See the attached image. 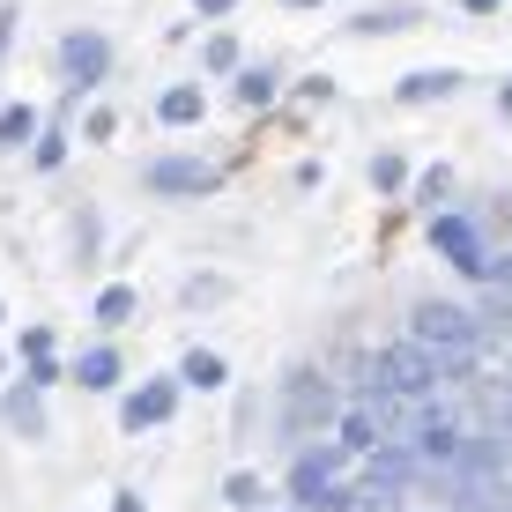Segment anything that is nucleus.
Returning <instances> with one entry per match:
<instances>
[{"label": "nucleus", "instance_id": "f257e3e1", "mask_svg": "<svg viewBox=\"0 0 512 512\" xmlns=\"http://www.w3.org/2000/svg\"><path fill=\"white\" fill-rule=\"evenodd\" d=\"M409 334H416L423 349H431L438 364H446V379H468V372H475V357H483V342H490L475 312H461V305H438V297H431V305H416Z\"/></svg>", "mask_w": 512, "mask_h": 512}, {"label": "nucleus", "instance_id": "f03ea898", "mask_svg": "<svg viewBox=\"0 0 512 512\" xmlns=\"http://www.w3.org/2000/svg\"><path fill=\"white\" fill-rule=\"evenodd\" d=\"M372 386H386V394H438V386H446V364L409 334V342H394V349L372 357Z\"/></svg>", "mask_w": 512, "mask_h": 512}, {"label": "nucleus", "instance_id": "7ed1b4c3", "mask_svg": "<svg viewBox=\"0 0 512 512\" xmlns=\"http://www.w3.org/2000/svg\"><path fill=\"white\" fill-rule=\"evenodd\" d=\"M334 416H342L334 386H327L320 372H297V379H290V394H282V431H290V438H320Z\"/></svg>", "mask_w": 512, "mask_h": 512}, {"label": "nucleus", "instance_id": "20e7f679", "mask_svg": "<svg viewBox=\"0 0 512 512\" xmlns=\"http://www.w3.org/2000/svg\"><path fill=\"white\" fill-rule=\"evenodd\" d=\"M431 245H438L461 275H483V282H490V245H483V231H475L468 216H438V223H431Z\"/></svg>", "mask_w": 512, "mask_h": 512}, {"label": "nucleus", "instance_id": "39448f33", "mask_svg": "<svg viewBox=\"0 0 512 512\" xmlns=\"http://www.w3.org/2000/svg\"><path fill=\"white\" fill-rule=\"evenodd\" d=\"M334 468H342V453H297L290 490H297L305 505H327V498H334Z\"/></svg>", "mask_w": 512, "mask_h": 512}, {"label": "nucleus", "instance_id": "423d86ee", "mask_svg": "<svg viewBox=\"0 0 512 512\" xmlns=\"http://www.w3.org/2000/svg\"><path fill=\"white\" fill-rule=\"evenodd\" d=\"M149 186H156V193H216V164L164 156V164H149Z\"/></svg>", "mask_w": 512, "mask_h": 512}, {"label": "nucleus", "instance_id": "0eeeda50", "mask_svg": "<svg viewBox=\"0 0 512 512\" xmlns=\"http://www.w3.org/2000/svg\"><path fill=\"white\" fill-rule=\"evenodd\" d=\"M171 401H179V394H171V386L156 379V386H141L127 409H119V423H127V431H141V423H164V416H171Z\"/></svg>", "mask_w": 512, "mask_h": 512}, {"label": "nucleus", "instance_id": "6e6552de", "mask_svg": "<svg viewBox=\"0 0 512 512\" xmlns=\"http://www.w3.org/2000/svg\"><path fill=\"white\" fill-rule=\"evenodd\" d=\"M60 60H67V75H75V82H97V75H104V38L75 30V38L60 45Z\"/></svg>", "mask_w": 512, "mask_h": 512}, {"label": "nucleus", "instance_id": "1a4fd4ad", "mask_svg": "<svg viewBox=\"0 0 512 512\" xmlns=\"http://www.w3.org/2000/svg\"><path fill=\"white\" fill-rule=\"evenodd\" d=\"M372 446H386V438H379V416L357 401V409L342 416V453H372Z\"/></svg>", "mask_w": 512, "mask_h": 512}, {"label": "nucleus", "instance_id": "9d476101", "mask_svg": "<svg viewBox=\"0 0 512 512\" xmlns=\"http://www.w3.org/2000/svg\"><path fill=\"white\" fill-rule=\"evenodd\" d=\"M453 90H461V75H453V67H423V75L401 82V97H409V104H423V97H453Z\"/></svg>", "mask_w": 512, "mask_h": 512}, {"label": "nucleus", "instance_id": "9b49d317", "mask_svg": "<svg viewBox=\"0 0 512 512\" xmlns=\"http://www.w3.org/2000/svg\"><path fill=\"white\" fill-rule=\"evenodd\" d=\"M30 134H38V112H30V104H8V112H0V149H23Z\"/></svg>", "mask_w": 512, "mask_h": 512}, {"label": "nucleus", "instance_id": "f8f14e48", "mask_svg": "<svg viewBox=\"0 0 512 512\" xmlns=\"http://www.w3.org/2000/svg\"><path fill=\"white\" fill-rule=\"evenodd\" d=\"M164 119L171 127H193L201 119V90H164Z\"/></svg>", "mask_w": 512, "mask_h": 512}, {"label": "nucleus", "instance_id": "ddd939ff", "mask_svg": "<svg viewBox=\"0 0 512 512\" xmlns=\"http://www.w3.org/2000/svg\"><path fill=\"white\" fill-rule=\"evenodd\" d=\"M75 379H82V386H112V379H119V357H112V349H90Z\"/></svg>", "mask_w": 512, "mask_h": 512}, {"label": "nucleus", "instance_id": "4468645a", "mask_svg": "<svg viewBox=\"0 0 512 512\" xmlns=\"http://www.w3.org/2000/svg\"><path fill=\"white\" fill-rule=\"evenodd\" d=\"M97 320H104V327H127V320H134V290H104V297H97Z\"/></svg>", "mask_w": 512, "mask_h": 512}, {"label": "nucleus", "instance_id": "2eb2a0df", "mask_svg": "<svg viewBox=\"0 0 512 512\" xmlns=\"http://www.w3.org/2000/svg\"><path fill=\"white\" fill-rule=\"evenodd\" d=\"M260 498H268V490H260V475H231V483H223V505H238V512H253Z\"/></svg>", "mask_w": 512, "mask_h": 512}, {"label": "nucleus", "instance_id": "dca6fc26", "mask_svg": "<svg viewBox=\"0 0 512 512\" xmlns=\"http://www.w3.org/2000/svg\"><path fill=\"white\" fill-rule=\"evenodd\" d=\"M186 379H193V386H223V357H216V349H193V357H186Z\"/></svg>", "mask_w": 512, "mask_h": 512}, {"label": "nucleus", "instance_id": "f3484780", "mask_svg": "<svg viewBox=\"0 0 512 512\" xmlns=\"http://www.w3.org/2000/svg\"><path fill=\"white\" fill-rule=\"evenodd\" d=\"M8 416H15V431H23V438H38V431H45V416H38V401H30V394H15V401H8Z\"/></svg>", "mask_w": 512, "mask_h": 512}, {"label": "nucleus", "instance_id": "a211bd4d", "mask_svg": "<svg viewBox=\"0 0 512 512\" xmlns=\"http://www.w3.org/2000/svg\"><path fill=\"white\" fill-rule=\"evenodd\" d=\"M238 97H245V104H268V97H275V82L253 67V75H238Z\"/></svg>", "mask_w": 512, "mask_h": 512}, {"label": "nucleus", "instance_id": "6ab92c4d", "mask_svg": "<svg viewBox=\"0 0 512 512\" xmlns=\"http://www.w3.org/2000/svg\"><path fill=\"white\" fill-rule=\"evenodd\" d=\"M372 179H379L386 193H394L401 179H409V164H401V156H379V164H372Z\"/></svg>", "mask_w": 512, "mask_h": 512}, {"label": "nucleus", "instance_id": "aec40b11", "mask_svg": "<svg viewBox=\"0 0 512 512\" xmlns=\"http://www.w3.org/2000/svg\"><path fill=\"white\" fill-rule=\"evenodd\" d=\"M238 8V0H201V15H231Z\"/></svg>", "mask_w": 512, "mask_h": 512}, {"label": "nucleus", "instance_id": "412c9836", "mask_svg": "<svg viewBox=\"0 0 512 512\" xmlns=\"http://www.w3.org/2000/svg\"><path fill=\"white\" fill-rule=\"evenodd\" d=\"M8 30H15V8H0V52H8Z\"/></svg>", "mask_w": 512, "mask_h": 512}, {"label": "nucleus", "instance_id": "4be33fe9", "mask_svg": "<svg viewBox=\"0 0 512 512\" xmlns=\"http://www.w3.org/2000/svg\"><path fill=\"white\" fill-rule=\"evenodd\" d=\"M112 512H141V498H127V490H119V498H112Z\"/></svg>", "mask_w": 512, "mask_h": 512}, {"label": "nucleus", "instance_id": "5701e85b", "mask_svg": "<svg viewBox=\"0 0 512 512\" xmlns=\"http://www.w3.org/2000/svg\"><path fill=\"white\" fill-rule=\"evenodd\" d=\"M490 8H498V0H468V15H490Z\"/></svg>", "mask_w": 512, "mask_h": 512}, {"label": "nucleus", "instance_id": "b1692460", "mask_svg": "<svg viewBox=\"0 0 512 512\" xmlns=\"http://www.w3.org/2000/svg\"><path fill=\"white\" fill-rule=\"evenodd\" d=\"M498 104H505V112H512V82H505V97H498Z\"/></svg>", "mask_w": 512, "mask_h": 512}, {"label": "nucleus", "instance_id": "393cba45", "mask_svg": "<svg viewBox=\"0 0 512 512\" xmlns=\"http://www.w3.org/2000/svg\"><path fill=\"white\" fill-rule=\"evenodd\" d=\"M297 8H312V0H297Z\"/></svg>", "mask_w": 512, "mask_h": 512}, {"label": "nucleus", "instance_id": "a878e982", "mask_svg": "<svg viewBox=\"0 0 512 512\" xmlns=\"http://www.w3.org/2000/svg\"><path fill=\"white\" fill-rule=\"evenodd\" d=\"M386 512H394V505H386Z\"/></svg>", "mask_w": 512, "mask_h": 512}]
</instances>
